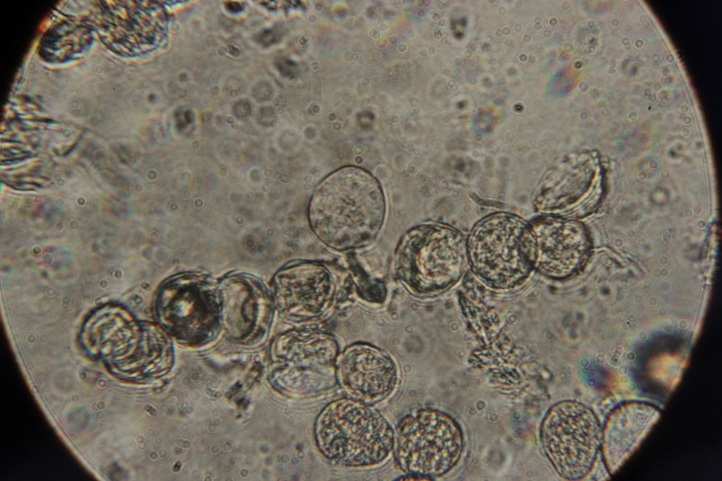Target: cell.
I'll use <instances>...</instances> for the list:
<instances>
[{
  "instance_id": "obj_2",
  "label": "cell",
  "mask_w": 722,
  "mask_h": 481,
  "mask_svg": "<svg viewBox=\"0 0 722 481\" xmlns=\"http://www.w3.org/2000/svg\"><path fill=\"white\" fill-rule=\"evenodd\" d=\"M80 340L86 352L117 377L138 381L166 367L171 349L154 325L136 320L123 307L105 304L85 320Z\"/></svg>"
},
{
  "instance_id": "obj_5",
  "label": "cell",
  "mask_w": 722,
  "mask_h": 481,
  "mask_svg": "<svg viewBox=\"0 0 722 481\" xmlns=\"http://www.w3.org/2000/svg\"><path fill=\"white\" fill-rule=\"evenodd\" d=\"M463 447L458 424L445 413L421 409L407 415L396 427L395 464L412 476L434 479L448 473Z\"/></svg>"
},
{
  "instance_id": "obj_7",
  "label": "cell",
  "mask_w": 722,
  "mask_h": 481,
  "mask_svg": "<svg viewBox=\"0 0 722 481\" xmlns=\"http://www.w3.org/2000/svg\"><path fill=\"white\" fill-rule=\"evenodd\" d=\"M527 224L506 213L489 216L472 229L467 241V259L475 273L487 285L509 288L521 284L531 266L523 250Z\"/></svg>"
},
{
  "instance_id": "obj_3",
  "label": "cell",
  "mask_w": 722,
  "mask_h": 481,
  "mask_svg": "<svg viewBox=\"0 0 722 481\" xmlns=\"http://www.w3.org/2000/svg\"><path fill=\"white\" fill-rule=\"evenodd\" d=\"M316 444L328 460L344 467L374 466L393 449L394 430L372 404L337 399L318 415Z\"/></svg>"
},
{
  "instance_id": "obj_6",
  "label": "cell",
  "mask_w": 722,
  "mask_h": 481,
  "mask_svg": "<svg viewBox=\"0 0 722 481\" xmlns=\"http://www.w3.org/2000/svg\"><path fill=\"white\" fill-rule=\"evenodd\" d=\"M154 311L162 327L178 339L201 343L213 336L219 325L221 307L218 286L200 274L172 276L159 288Z\"/></svg>"
},
{
  "instance_id": "obj_1",
  "label": "cell",
  "mask_w": 722,
  "mask_h": 481,
  "mask_svg": "<svg viewBox=\"0 0 722 481\" xmlns=\"http://www.w3.org/2000/svg\"><path fill=\"white\" fill-rule=\"evenodd\" d=\"M382 190L369 173L345 167L327 177L316 190L310 207V224L326 244L348 250L369 243L384 218Z\"/></svg>"
},
{
  "instance_id": "obj_11",
  "label": "cell",
  "mask_w": 722,
  "mask_h": 481,
  "mask_svg": "<svg viewBox=\"0 0 722 481\" xmlns=\"http://www.w3.org/2000/svg\"><path fill=\"white\" fill-rule=\"evenodd\" d=\"M334 290L333 278L324 267L300 262L277 272L272 296L286 315L305 320L319 317L327 310Z\"/></svg>"
},
{
  "instance_id": "obj_13",
  "label": "cell",
  "mask_w": 722,
  "mask_h": 481,
  "mask_svg": "<svg viewBox=\"0 0 722 481\" xmlns=\"http://www.w3.org/2000/svg\"><path fill=\"white\" fill-rule=\"evenodd\" d=\"M659 416L652 406L630 402L616 408L606 423L603 452L611 471H616L638 447Z\"/></svg>"
},
{
  "instance_id": "obj_4",
  "label": "cell",
  "mask_w": 722,
  "mask_h": 481,
  "mask_svg": "<svg viewBox=\"0 0 722 481\" xmlns=\"http://www.w3.org/2000/svg\"><path fill=\"white\" fill-rule=\"evenodd\" d=\"M467 259V242L452 228L420 226L400 242L395 257L398 277L413 293H441L463 275Z\"/></svg>"
},
{
  "instance_id": "obj_12",
  "label": "cell",
  "mask_w": 722,
  "mask_h": 481,
  "mask_svg": "<svg viewBox=\"0 0 722 481\" xmlns=\"http://www.w3.org/2000/svg\"><path fill=\"white\" fill-rule=\"evenodd\" d=\"M287 343L286 359L295 367V393L314 397L335 386L338 344L331 335L306 329L290 334Z\"/></svg>"
},
{
  "instance_id": "obj_14",
  "label": "cell",
  "mask_w": 722,
  "mask_h": 481,
  "mask_svg": "<svg viewBox=\"0 0 722 481\" xmlns=\"http://www.w3.org/2000/svg\"><path fill=\"white\" fill-rule=\"evenodd\" d=\"M221 314L228 326L250 331L271 315L274 298L262 283L244 275H230L218 284Z\"/></svg>"
},
{
  "instance_id": "obj_8",
  "label": "cell",
  "mask_w": 722,
  "mask_h": 481,
  "mask_svg": "<svg viewBox=\"0 0 722 481\" xmlns=\"http://www.w3.org/2000/svg\"><path fill=\"white\" fill-rule=\"evenodd\" d=\"M601 430L585 405L565 401L546 413L540 428L544 451L559 475L577 480L592 471L601 444Z\"/></svg>"
},
{
  "instance_id": "obj_10",
  "label": "cell",
  "mask_w": 722,
  "mask_h": 481,
  "mask_svg": "<svg viewBox=\"0 0 722 481\" xmlns=\"http://www.w3.org/2000/svg\"><path fill=\"white\" fill-rule=\"evenodd\" d=\"M336 372L337 383L349 398L372 405L388 397L398 381L391 358L367 343L348 347L336 360Z\"/></svg>"
},
{
  "instance_id": "obj_9",
  "label": "cell",
  "mask_w": 722,
  "mask_h": 481,
  "mask_svg": "<svg viewBox=\"0 0 722 481\" xmlns=\"http://www.w3.org/2000/svg\"><path fill=\"white\" fill-rule=\"evenodd\" d=\"M522 243L531 268L555 279L580 271L590 250L589 236L581 224L552 216L527 224Z\"/></svg>"
}]
</instances>
